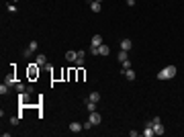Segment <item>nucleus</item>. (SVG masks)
Listing matches in <instances>:
<instances>
[{
  "instance_id": "dca6fc26",
  "label": "nucleus",
  "mask_w": 184,
  "mask_h": 137,
  "mask_svg": "<svg viewBox=\"0 0 184 137\" xmlns=\"http://www.w3.org/2000/svg\"><path fill=\"white\" fill-rule=\"evenodd\" d=\"M37 72H39V70H37V64H31V68H29V76H31V78H35V76H37Z\"/></svg>"
},
{
  "instance_id": "aec40b11",
  "label": "nucleus",
  "mask_w": 184,
  "mask_h": 137,
  "mask_svg": "<svg viewBox=\"0 0 184 137\" xmlns=\"http://www.w3.org/2000/svg\"><path fill=\"white\" fill-rule=\"evenodd\" d=\"M131 66H133V64H131L129 59H125V61L121 64V68H123V72H127V70H131Z\"/></svg>"
},
{
  "instance_id": "f03ea898",
  "label": "nucleus",
  "mask_w": 184,
  "mask_h": 137,
  "mask_svg": "<svg viewBox=\"0 0 184 137\" xmlns=\"http://www.w3.org/2000/svg\"><path fill=\"white\" fill-rule=\"evenodd\" d=\"M35 51H37V41H31V43H29V47L25 49V53H23V55H25V57H29V55H31V53H35Z\"/></svg>"
},
{
  "instance_id": "423d86ee",
  "label": "nucleus",
  "mask_w": 184,
  "mask_h": 137,
  "mask_svg": "<svg viewBox=\"0 0 184 137\" xmlns=\"http://www.w3.org/2000/svg\"><path fill=\"white\" fill-rule=\"evenodd\" d=\"M100 8H102V2L90 0V10H92V12H100Z\"/></svg>"
},
{
  "instance_id": "bb28decb",
  "label": "nucleus",
  "mask_w": 184,
  "mask_h": 137,
  "mask_svg": "<svg viewBox=\"0 0 184 137\" xmlns=\"http://www.w3.org/2000/svg\"><path fill=\"white\" fill-rule=\"evenodd\" d=\"M127 4L129 6H135V0H127Z\"/></svg>"
},
{
  "instance_id": "412c9836",
  "label": "nucleus",
  "mask_w": 184,
  "mask_h": 137,
  "mask_svg": "<svg viewBox=\"0 0 184 137\" xmlns=\"http://www.w3.org/2000/svg\"><path fill=\"white\" fill-rule=\"evenodd\" d=\"M14 88H16V90H19V92H25V90H27V88H29V86H25L23 82H16V86H14Z\"/></svg>"
},
{
  "instance_id": "2eb2a0df",
  "label": "nucleus",
  "mask_w": 184,
  "mask_h": 137,
  "mask_svg": "<svg viewBox=\"0 0 184 137\" xmlns=\"http://www.w3.org/2000/svg\"><path fill=\"white\" fill-rule=\"evenodd\" d=\"M143 135H145V137H153V135H155V131H153V127H149V125H145V131H143Z\"/></svg>"
},
{
  "instance_id": "393cba45",
  "label": "nucleus",
  "mask_w": 184,
  "mask_h": 137,
  "mask_svg": "<svg viewBox=\"0 0 184 137\" xmlns=\"http://www.w3.org/2000/svg\"><path fill=\"white\" fill-rule=\"evenodd\" d=\"M8 10H10V12H14V10H16V4H14V2H10V4H8Z\"/></svg>"
},
{
  "instance_id": "f3484780",
  "label": "nucleus",
  "mask_w": 184,
  "mask_h": 137,
  "mask_svg": "<svg viewBox=\"0 0 184 137\" xmlns=\"http://www.w3.org/2000/svg\"><path fill=\"white\" fill-rule=\"evenodd\" d=\"M88 98H90V100H94V102H100V92H90V96H88Z\"/></svg>"
},
{
  "instance_id": "f257e3e1",
  "label": "nucleus",
  "mask_w": 184,
  "mask_h": 137,
  "mask_svg": "<svg viewBox=\"0 0 184 137\" xmlns=\"http://www.w3.org/2000/svg\"><path fill=\"white\" fill-rule=\"evenodd\" d=\"M176 66H166L164 70H160L158 72V80H170V78H174L176 76Z\"/></svg>"
},
{
  "instance_id": "9b49d317",
  "label": "nucleus",
  "mask_w": 184,
  "mask_h": 137,
  "mask_svg": "<svg viewBox=\"0 0 184 137\" xmlns=\"http://www.w3.org/2000/svg\"><path fill=\"white\" fill-rule=\"evenodd\" d=\"M4 84H6V86H16V80H14V76H12V74H8V76L4 78Z\"/></svg>"
},
{
  "instance_id": "4be33fe9",
  "label": "nucleus",
  "mask_w": 184,
  "mask_h": 137,
  "mask_svg": "<svg viewBox=\"0 0 184 137\" xmlns=\"http://www.w3.org/2000/svg\"><path fill=\"white\" fill-rule=\"evenodd\" d=\"M92 125H94V123H92L90 119H88V121H84V123H82V127H84V131H88V129H92Z\"/></svg>"
},
{
  "instance_id": "6ab92c4d",
  "label": "nucleus",
  "mask_w": 184,
  "mask_h": 137,
  "mask_svg": "<svg viewBox=\"0 0 184 137\" xmlns=\"http://www.w3.org/2000/svg\"><path fill=\"white\" fill-rule=\"evenodd\" d=\"M125 78H127L129 82H133V80H135V72H133V70H127V72H125Z\"/></svg>"
},
{
  "instance_id": "39448f33",
  "label": "nucleus",
  "mask_w": 184,
  "mask_h": 137,
  "mask_svg": "<svg viewBox=\"0 0 184 137\" xmlns=\"http://www.w3.org/2000/svg\"><path fill=\"white\" fill-rule=\"evenodd\" d=\"M66 59H68L70 64H72V61H76V59H78V51H72V49H70V51H66Z\"/></svg>"
},
{
  "instance_id": "9d476101",
  "label": "nucleus",
  "mask_w": 184,
  "mask_h": 137,
  "mask_svg": "<svg viewBox=\"0 0 184 137\" xmlns=\"http://www.w3.org/2000/svg\"><path fill=\"white\" fill-rule=\"evenodd\" d=\"M35 64H37V66H45V64H47V55H43V53H37Z\"/></svg>"
},
{
  "instance_id": "a878e982",
  "label": "nucleus",
  "mask_w": 184,
  "mask_h": 137,
  "mask_svg": "<svg viewBox=\"0 0 184 137\" xmlns=\"http://www.w3.org/2000/svg\"><path fill=\"white\" fill-rule=\"evenodd\" d=\"M90 53L92 55H98V47H90Z\"/></svg>"
},
{
  "instance_id": "a211bd4d",
  "label": "nucleus",
  "mask_w": 184,
  "mask_h": 137,
  "mask_svg": "<svg viewBox=\"0 0 184 137\" xmlns=\"http://www.w3.org/2000/svg\"><path fill=\"white\" fill-rule=\"evenodd\" d=\"M76 66H84V51H78V59H76Z\"/></svg>"
},
{
  "instance_id": "5701e85b",
  "label": "nucleus",
  "mask_w": 184,
  "mask_h": 137,
  "mask_svg": "<svg viewBox=\"0 0 184 137\" xmlns=\"http://www.w3.org/2000/svg\"><path fill=\"white\" fill-rule=\"evenodd\" d=\"M6 92H8V86H6V84H2V86H0V94H2V96H4V94H6Z\"/></svg>"
},
{
  "instance_id": "6e6552de",
  "label": "nucleus",
  "mask_w": 184,
  "mask_h": 137,
  "mask_svg": "<svg viewBox=\"0 0 184 137\" xmlns=\"http://www.w3.org/2000/svg\"><path fill=\"white\" fill-rule=\"evenodd\" d=\"M70 131L72 133H80V131H84V127H82V123H72L70 125Z\"/></svg>"
},
{
  "instance_id": "4468645a",
  "label": "nucleus",
  "mask_w": 184,
  "mask_h": 137,
  "mask_svg": "<svg viewBox=\"0 0 184 137\" xmlns=\"http://www.w3.org/2000/svg\"><path fill=\"white\" fill-rule=\"evenodd\" d=\"M108 53H111V49H108V45H104V43H102V45L98 47V55H108Z\"/></svg>"
},
{
  "instance_id": "f8f14e48",
  "label": "nucleus",
  "mask_w": 184,
  "mask_h": 137,
  "mask_svg": "<svg viewBox=\"0 0 184 137\" xmlns=\"http://www.w3.org/2000/svg\"><path fill=\"white\" fill-rule=\"evenodd\" d=\"M127 53H129V51H123V49H121V51H119V55H117V61H119V64H123L125 59H129V57H127Z\"/></svg>"
},
{
  "instance_id": "cd10ccee",
  "label": "nucleus",
  "mask_w": 184,
  "mask_h": 137,
  "mask_svg": "<svg viewBox=\"0 0 184 137\" xmlns=\"http://www.w3.org/2000/svg\"><path fill=\"white\" fill-rule=\"evenodd\" d=\"M96 2H102V0H96Z\"/></svg>"
},
{
  "instance_id": "20e7f679",
  "label": "nucleus",
  "mask_w": 184,
  "mask_h": 137,
  "mask_svg": "<svg viewBox=\"0 0 184 137\" xmlns=\"http://www.w3.org/2000/svg\"><path fill=\"white\" fill-rule=\"evenodd\" d=\"M84 104H86V111H88V113H94L98 102H94V100H90V98H86V100H84Z\"/></svg>"
},
{
  "instance_id": "b1692460",
  "label": "nucleus",
  "mask_w": 184,
  "mask_h": 137,
  "mask_svg": "<svg viewBox=\"0 0 184 137\" xmlns=\"http://www.w3.org/2000/svg\"><path fill=\"white\" fill-rule=\"evenodd\" d=\"M19 121H21V115H19V117H12V119H10V123H12V125H19Z\"/></svg>"
},
{
  "instance_id": "7ed1b4c3",
  "label": "nucleus",
  "mask_w": 184,
  "mask_h": 137,
  "mask_svg": "<svg viewBox=\"0 0 184 137\" xmlns=\"http://www.w3.org/2000/svg\"><path fill=\"white\" fill-rule=\"evenodd\" d=\"M90 121L94 123V125H100V123H102V115L94 111V113H90Z\"/></svg>"
},
{
  "instance_id": "ddd939ff",
  "label": "nucleus",
  "mask_w": 184,
  "mask_h": 137,
  "mask_svg": "<svg viewBox=\"0 0 184 137\" xmlns=\"http://www.w3.org/2000/svg\"><path fill=\"white\" fill-rule=\"evenodd\" d=\"M153 131H155V135H164V133H166V129H164V125H162V123L153 125Z\"/></svg>"
},
{
  "instance_id": "1a4fd4ad",
  "label": "nucleus",
  "mask_w": 184,
  "mask_h": 137,
  "mask_svg": "<svg viewBox=\"0 0 184 137\" xmlns=\"http://www.w3.org/2000/svg\"><path fill=\"white\" fill-rule=\"evenodd\" d=\"M100 45H102V37L100 35H94L92 41H90V47H100Z\"/></svg>"
},
{
  "instance_id": "0eeeda50",
  "label": "nucleus",
  "mask_w": 184,
  "mask_h": 137,
  "mask_svg": "<svg viewBox=\"0 0 184 137\" xmlns=\"http://www.w3.org/2000/svg\"><path fill=\"white\" fill-rule=\"evenodd\" d=\"M131 47H133V41H131V39H123V41H121V49H123V51H129Z\"/></svg>"
}]
</instances>
